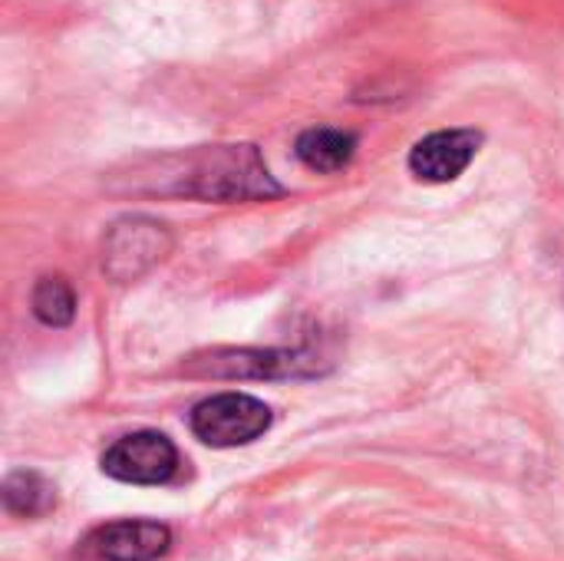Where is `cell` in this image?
<instances>
[{
    "instance_id": "obj_10",
    "label": "cell",
    "mask_w": 564,
    "mask_h": 561,
    "mask_svg": "<svg viewBox=\"0 0 564 561\" xmlns=\"http://www.w3.org/2000/svg\"><path fill=\"white\" fill-rule=\"evenodd\" d=\"M33 314L46 327H66L76 314V294L66 278H40L33 288Z\"/></svg>"
},
{
    "instance_id": "obj_6",
    "label": "cell",
    "mask_w": 564,
    "mask_h": 561,
    "mask_svg": "<svg viewBox=\"0 0 564 561\" xmlns=\"http://www.w3.org/2000/svg\"><path fill=\"white\" fill-rule=\"evenodd\" d=\"M479 145H482V132H476V129L430 132L410 149V172L426 185L456 182L473 165Z\"/></svg>"
},
{
    "instance_id": "obj_2",
    "label": "cell",
    "mask_w": 564,
    "mask_h": 561,
    "mask_svg": "<svg viewBox=\"0 0 564 561\" xmlns=\"http://www.w3.org/2000/svg\"><path fill=\"white\" fill-rule=\"evenodd\" d=\"M271 430V410L248 393H218L192 410V433L215 450L248 446Z\"/></svg>"
},
{
    "instance_id": "obj_8",
    "label": "cell",
    "mask_w": 564,
    "mask_h": 561,
    "mask_svg": "<svg viewBox=\"0 0 564 561\" xmlns=\"http://www.w3.org/2000/svg\"><path fill=\"white\" fill-rule=\"evenodd\" d=\"M297 159L311 169V172H324V175H334L340 169L350 165L354 152H357V136L347 132V129H330V126H314V129H304L297 136V145H294Z\"/></svg>"
},
{
    "instance_id": "obj_7",
    "label": "cell",
    "mask_w": 564,
    "mask_h": 561,
    "mask_svg": "<svg viewBox=\"0 0 564 561\" xmlns=\"http://www.w3.org/2000/svg\"><path fill=\"white\" fill-rule=\"evenodd\" d=\"M172 546V532L159 522H109L89 532L83 549L99 561H155Z\"/></svg>"
},
{
    "instance_id": "obj_3",
    "label": "cell",
    "mask_w": 564,
    "mask_h": 561,
    "mask_svg": "<svg viewBox=\"0 0 564 561\" xmlns=\"http://www.w3.org/2000/svg\"><path fill=\"white\" fill-rule=\"evenodd\" d=\"M169 251H172L169 228L155 218L132 215L109 228L102 241V271L112 281L129 284V281H139L145 271H152Z\"/></svg>"
},
{
    "instance_id": "obj_4",
    "label": "cell",
    "mask_w": 564,
    "mask_h": 561,
    "mask_svg": "<svg viewBox=\"0 0 564 561\" xmlns=\"http://www.w3.org/2000/svg\"><path fill=\"white\" fill-rule=\"evenodd\" d=\"M192 377H221V380H264V377H304L317 374V357L307 350H208L185 364Z\"/></svg>"
},
{
    "instance_id": "obj_9",
    "label": "cell",
    "mask_w": 564,
    "mask_h": 561,
    "mask_svg": "<svg viewBox=\"0 0 564 561\" xmlns=\"http://www.w3.org/2000/svg\"><path fill=\"white\" fill-rule=\"evenodd\" d=\"M3 509L10 516H20V519H36V516H46L53 506H56V489L53 483H46L40 473L33 470H20V473H10L3 479Z\"/></svg>"
},
{
    "instance_id": "obj_1",
    "label": "cell",
    "mask_w": 564,
    "mask_h": 561,
    "mask_svg": "<svg viewBox=\"0 0 564 561\" xmlns=\"http://www.w3.org/2000/svg\"><path fill=\"white\" fill-rule=\"evenodd\" d=\"M139 179H155L149 192L202 202H268L284 192L254 145H205L162 159L155 175Z\"/></svg>"
},
{
    "instance_id": "obj_5",
    "label": "cell",
    "mask_w": 564,
    "mask_h": 561,
    "mask_svg": "<svg viewBox=\"0 0 564 561\" xmlns=\"http://www.w3.org/2000/svg\"><path fill=\"white\" fill-rule=\"evenodd\" d=\"M178 470V450L169 436L142 430L116 440L102 453V473L132 486H162Z\"/></svg>"
}]
</instances>
